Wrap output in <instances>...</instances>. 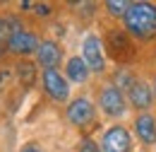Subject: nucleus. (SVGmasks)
Here are the masks:
<instances>
[{"instance_id": "nucleus-14", "label": "nucleus", "mask_w": 156, "mask_h": 152, "mask_svg": "<svg viewBox=\"0 0 156 152\" xmlns=\"http://www.w3.org/2000/svg\"><path fill=\"white\" fill-rule=\"evenodd\" d=\"M127 7H130V2H120V0H108L106 2V10L111 12V15H115V17H125V12H127Z\"/></svg>"}, {"instance_id": "nucleus-7", "label": "nucleus", "mask_w": 156, "mask_h": 152, "mask_svg": "<svg viewBox=\"0 0 156 152\" xmlns=\"http://www.w3.org/2000/svg\"><path fill=\"white\" fill-rule=\"evenodd\" d=\"M43 87H46V92L53 97L55 101H65V99L70 97V87H67L65 77L60 75L55 68L43 70Z\"/></svg>"}, {"instance_id": "nucleus-21", "label": "nucleus", "mask_w": 156, "mask_h": 152, "mask_svg": "<svg viewBox=\"0 0 156 152\" xmlns=\"http://www.w3.org/2000/svg\"><path fill=\"white\" fill-rule=\"evenodd\" d=\"M154 89H156V87H154Z\"/></svg>"}, {"instance_id": "nucleus-12", "label": "nucleus", "mask_w": 156, "mask_h": 152, "mask_svg": "<svg viewBox=\"0 0 156 152\" xmlns=\"http://www.w3.org/2000/svg\"><path fill=\"white\" fill-rule=\"evenodd\" d=\"M17 77H20V85H24L29 89L36 82V65L31 60H20L17 63Z\"/></svg>"}, {"instance_id": "nucleus-11", "label": "nucleus", "mask_w": 156, "mask_h": 152, "mask_svg": "<svg viewBox=\"0 0 156 152\" xmlns=\"http://www.w3.org/2000/svg\"><path fill=\"white\" fill-rule=\"evenodd\" d=\"M36 58H39V63L46 68V70L55 68V65L60 63V48H58V44H53V41H43V44H39V48H36Z\"/></svg>"}, {"instance_id": "nucleus-8", "label": "nucleus", "mask_w": 156, "mask_h": 152, "mask_svg": "<svg viewBox=\"0 0 156 152\" xmlns=\"http://www.w3.org/2000/svg\"><path fill=\"white\" fill-rule=\"evenodd\" d=\"M7 48H10L12 53H17V56H29V53H34V51L39 48V39H36V34L22 29L20 34L7 39Z\"/></svg>"}, {"instance_id": "nucleus-2", "label": "nucleus", "mask_w": 156, "mask_h": 152, "mask_svg": "<svg viewBox=\"0 0 156 152\" xmlns=\"http://www.w3.org/2000/svg\"><path fill=\"white\" fill-rule=\"evenodd\" d=\"M82 60L87 63L89 70L103 73V68H106V63H103V48H101V41L96 36H87L82 41Z\"/></svg>"}, {"instance_id": "nucleus-16", "label": "nucleus", "mask_w": 156, "mask_h": 152, "mask_svg": "<svg viewBox=\"0 0 156 152\" xmlns=\"http://www.w3.org/2000/svg\"><path fill=\"white\" fill-rule=\"evenodd\" d=\"M79 152H101V150H98V145L91 140V138H84L82 145H79Z\"/></svg>"}, {"instance_id": "nucleus-1", "label": "nucleus", "mask_w": 156, "mask_h": 152, "mask_svg": "<svg viewBox=\"0 0 156 152\" xmlns=\"http://www.w3.org/2000/svg\"><path fill=\"white\" fill-rule=\"evenodd\" d=\"M122 19H125V29L137 39L156 36V5L151 2H130Z\"/></svg>"}, {"instance_id": "nucleus-3", "label": "nucleus", "mask_w": 156, "mask_h": 152, "mask_svg": "<svg viewBox=\"0 0 156 152\" xmlns=\"http://www.w3.org/2000/svg\"><path fill=\"white\" fill-rule=\"evenodd\" d=\"M106 46H108V53L115 58V60H120V63H125V60L132 58V44H130L127 34L120 32V29L108 32V36H106Z\"/></svg>"}, {"instance_id": "nucleus-20", "label": "nucleus", "mask_w": 156, "mask_h": 152, "mask_svg": "<svg viewBox=\"0 0 156 152\" xmlns=\"http://www.w3.org/2000/svg\"><path fill=\"white\" fill-rule=\"evenodd\" d=\"M22 152H41L36 145H27V147H22Z\"/></svg>"}, {"instance_id": "nucleus-10", "label": "nucleus", "mask_w": 156, "mask_h": 152, "mask_svg": "<svg viewBox=\"0 0 156 152\" xmlns=\"http://www.w3.org/2000/svg\"><path fill=\"white\" fill-rule=\"evenodd\" d=\"M127 92H130V104H132L135 109H149L151 101H154L151 87H149L147 82H142V80H135V85H132Z\"/></svg>"}, {"instance_id": "nucleus-4", "label": "nucleus", "mask_w": 156, "mask_h": 152, "mask_svg": "<svg viewBox=\"0 0 156 152\" xmlns=\"http://www.w3.org/2000/svg\"><path fill=\"white\" fill-rule=\"evenodd\" d=\"M103 152H130L132 150V138L122 126H113L111 131L103 133Z\"/></svg>"}, {"instance_id": "nucleus-9", "label": "nucleus", "mask_w": 156, "mask_h": 152, "mask_svg": "<svg viewBox=\"0 0 156 152\" xmlns=\"http://www.w3.org/2000/svg\"><path fill=\"white\" fill-rule=\"evenodd\" d=\"M135 133L144 145H156V118L151 114H139L135 118Z\"/></svg>"}, {"instance_id": "nucleus-6", "label": "nucleus", "mask_w": 156, "mask_h": 152, "mask_svg": "<svg viewBox=\"0 0 156 152\" xmlns=\"http://www.w3.org/2000/svg\"><path fill=\"white\" fill-rule=\"evenodd\" d=\"M67 121L72 126H89L94 121V104L84 97L75 99L70 106H67Z\"/></svg>"}, {"instance_id": "nucleus-19", "label": "nucleus", "mask_w": 156, "mask_h": 152, "mask_svg": "<svg viewBox=\"0 0 156 152\" xmlns=\"http://www.w3.org/2000/svg\"><path fill=\"white\" fill-rule=\"evenodd\" d=\"M36 7H39V10H36L39 15H48V12H51V7H48V5H36Z\"/></svg>"}, {"instance_id": "nucleus-5", "label": "nucleus", "mask_w": 156, "mask_h": 152, "mask_svg": "<svg viewBox=\"0 0 156 152\" xmlns=\"http://www.w3.org/2000/svg\"><path fill=\"white\" fill-rule=\"evenodd\" d=\"M98 106L103 109V114L108 116H122L125 114V99L120 94V89L108 85L98 92Z\"/></svg>"}, {"instance_id": "nucleus-17", "label": "nucleus", "mask_w": 156, "mask_h": 152, "mask_svg": "<svg viewBox=\"0 0 156 152\" xmlns=\"http://www.w3.org/2000/svg\"><path fill=\"white\" fill-rule=\"evenodd\" d=\"M10 39V32H7V24H5V19H0V46L5 44Z\"/></svg>"}, {"instance_id": "nucleus-15", "label": "nucleus", "mask_w": 156, "mask_h": 152, "mask_svg": "<svg viewBox=\"0 0 156 152\" xmlns=\"http://www.w3.org/2000/svg\"><path fill=\"white\" fill-rule=\"evenodd\" d=\"M132 85H135V80H132V75H130L127 70H118V75H115V87L118 89H120V87H127V89H130Z\"/></svg>"}, {"instance_id": "nucleus-13", "label": "nucleus", "mask_w": 156, "mask_h": 152, "mask_svg": "<svg viewBox=\"0 0 156 152\" xmlns=\"http://www.w3.org/2000/svg\"><path fill=\"white\" fill-rule=\"evenodd\" d=\"M67 77H70L72 82H84V80L89 77L87 63H84L82 58H70V60H67Z\"/></svg>"}, {"instance_id": "nucleus-18", "label": "nucleus", "mask_w": 156, "mask_h": 152, "mask_svg": "<svg viewBox=\"0 0 156 152\" xmlns=\"http://www.w3.org/2000/svg\"><path fill=\"white\" fill-rule=\"evenodd\" d=\"M10 77H12V73H10L7 68H0V89H2V87L10 82Z\"/></svg>"}]
</instances>
